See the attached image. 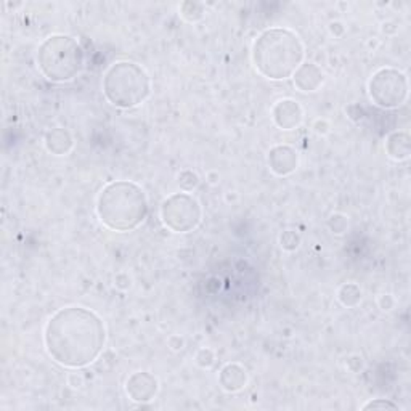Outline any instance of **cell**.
Masks as SVG:
<instances>
[{
  "label": "cell",
  "mask_w": 411,
  "mask_h": 411,
  "mask_svg": "<svg viewBox=\"0 0 411 411\" xmlns=\"http://www.w3.org/2000/svg\"><path fill=\"white\" fill-rule=\"evenodd\" d=\"M45 148H47L48 153L55 156H66L70 155L72 148H74V138L63 127H55L50 129V131L45 133L44 138Z\"/></svg>",
  "instance_id": "13"
},
{
  "label": "cell",
  "mask_w": 411,
  "mask_h": 411,
  "mask_svg": "<svg viewBox=\"0 0 411 411\" xmlns=\"http://www.w3.org/2000/svg\"><path fill=\"white\" fill-rule=\"evenodd\" d=\"M204 5L200 2H183L178 7V15L188 22H198L204 16Z\"/></svg>",
  "instance_id": "16"
},
{
  "label": "cell",
  "mask_w": 411,
  "mask_h": 411,
  "mask_svg": "<svg viewBox=\"0 0 411 411\" xmlns=\"http://www.w3.org/2000/svg\"><path fill=\"white\" fill-rule=\"evenodd\" d=\"M378 306L382 312H391L396 306V299H393L392 294H381L378 297Z\"/></svg>",
  "instance_id": "22"
},
{
  "label": "cell",
  "mask_w": 411,
  "mask_h": 411,
  "mask_svg": "<svg viewBox=\"0 0 411 411\" xmlns=\"http://www.w3.org/2000/svg\"><path fill=\"white\" fill-rule=\"evenodd\" d=\"M379 408H391V410H400L397 403L391 400H386V398H376V400H371L367 405H363V410H379Z\"/></svg>",
  "instance_id": "21"
},
{
  "label": "cell",
  "mask_w": 411,
  "mask_h": 411,
  "mask_svg": "<svg viewBox=\"0 0 411 411\" xmlns=\"http://www.w3.org/2000/svg\"><path fill=\"white\" fill-rule=\"evenodd\" d=\"M206 178H207V182H209L211 185H217L218 183V172H216V171H211V172H207V176H206Z\"/></svg>",
  "instance_id": "27"
},
{
  "label": "cell",
  "mask_w": 411,
  "mask_h": 411,
  "mask_svg": "<svg viewBox=\"0 0 411 411\" xmlns=\"http://www.w3.org/2000/svg\"><path fill=\"white\" fill-rule=\"evenodd\" d=\"M195 362H196V365H198V367L209 370V368H212V365L216 363V353H214V351L209 347H202V348H200L198 352H196Z\"/></svg>",
  "instance_id": "20"
},
{
  "label": "cell",
  "mask_w": 411,
  "mask_h": 411,
  "mask_svg": "<svg viewBox=\"0 0 411 411\" xmlns=\"http://www.w3.org/2000/svg\"><path fill=\"white\" fill-rule=\"evenodd\" d=\"M272 119L280 131H294L304 122V110L292 98L278 100L272 108Z\"/></svg>",
  "instance_id": "9"
},
{
  "label": "cell",
  "mask_w": 411,
  "mask_h": 411,
  "mask_svg": "<svg viewBox=\"0 0 411 411\" xmlns=\"http://www.w3.org/2000/svg\"><path fill=\"white\" fill-rule=\"evenodd\" d=\"M363 291L357 283H344L337 289V299L342 304V306L347 308L357 307L360 302H362Z\"/></svg>",
  "instance_id": "15"
},
{
  "label": "cell",
  "mask_w": 411,
  "mask_h": 411,
  "mask_svg": "<svg viewBox=\"0 0 411 411\" xmlns=\"http://www.w3.org/2000/svg\"><path fill=\"white\" fill-rule=\"evenodd\" d=\"M251 56L259 74L270 81H285L304 63L306 48L292 30L270 27L257 36Z\"/></svg>",
  "instance_id": "2"
},
{
  "label": "cell",
  "mask_w": 411,
  "mask_h": 411,
  "mask_svg": "<svg viewBox=\"0 0 411 411\" xmlns=\"http://www.w3.org/2000/svg\"><path fill=\"white\" fill-rule=\"evenodd\" d=\"M386 151L387 156L392 157L393 161H407L411 153L410 148V137L407 132H393L386 140Z\"/></svg>",
  "instance_id": "14"
},
{
  "label": "cell",
  "mask_w": 411,
  "mask_h": 411,
  "mask_svg": "<svg viewBox=\"0 0 411 411\" xmlns=\"http://www.w3.org/2000/svg\"><path fill=\"white\" fill-rule=\"evenodd\" d=\"M161 221L174 233H190L200 227L202 207L191 193H174L162 201Z\"/></svg>",
  "instance_id": "6"
},
{
  "label": "cell",
  "mask_w": 411,
  "mask_h": 411,
  "mask_svg": "<svg viewBox=\"0 0 411 411\" xmlns=\"http://www.w3.org/2000/svg\"><path fill=\"white\" fill-rule=\"evenodd\" d=\"M131 285H132V281L127 273H117L115 277V286L117 289L126 291V289L131 288Z\"/></svg>",
  "instance_id": "23"
},
{
  "label": "cell",
  "mask_w": 411,
  "mask_h": 411,
  "mask_svg": "<svg viewBox=\"0 0 411 411\" xmlns=\"http://www.w3.org/2000/svg\"><path fill=\"white\" fill-rule=\"evenodd\" d=\"M218 384L225 392H240L247 384L246 368L240 363H227L218 373Z\"/></svg>",
  "instance_id": "12"
},
{
  "label": "cell",
  "mask_w": 411,
  "mask_h": 411,
  "mask_svg": "<svg viewBox=\"0 0 411 411\" xmlns=\"http://www.w3.org/2000/svg\"><path fill=\"white\" fill-rule=\"evenodd\" d=\"M151 79L142 66L133 61H116L103 76V95L108 103L119 110L137 108L148 100Z\"/></svg>",
  "instance_id": "5"
},
{
  "label": "cell",
  "mask_w": 411,
  "mask_h": 411,
  "mask_svg": "<svg viewBox=\"0 0 411 411\" xmlns=\"http://www.w3.org/2000/svg\"><path fill=\"white\" fill-rule=\"evenodd\" d=\"M280 246L286 252H294L301 246V235L294 230H286L280 236Z\"/></svg>",
  "instance_id": "18"
},
{
  "label": "cell",
  "mask_w": 411,
  "mask_h": 411,
  "mask_svg": "<svg viewBox=\"0 0 411 411\" xmlns=\"http://www.w3.org/2000/svg\"><path fill=\"white\" fill-rule=\"evenodd\" d=\"M44 344L48 357L63 368H86L97 362L106 346L105 323L90 308L63 307L45 325Z\"/></svg>",
  "instance_id": "1"
},
{
  "label": "cell",
  "mask_w": 411,
  "mask_h": 411,
  "mask_svg": "<svg viewBox=\"0 0 411 411\" xmlns=\"http://www.w3.org/2000/svg\"><path fill=\"white\" fill-rule=\"evenodd\" d=\"M200 182L201 180L198 177V174L191 171V169H183V171L177 176L178 187H180V190L185 191V193H191V191L198 188Z\"/></svg>",
  "instance_id": "17"
},
{
  "label": "cell",
  "mask_w": 411,
  "mask_h": 411,
  "mask_svg": "<svg viewBox=\"0 0 411 411\" xmlns=\"http://www.w3.org/2000/svg\"><path fill=\"white\" fill-rule=\"evenodd\" d=\"M313 131L318 135H326L330 132V124L325 119H317L313 122Z\"/></svg>",
  "instance_id": "25"
},
{
  "label": "cell",
  "mask_w": 411,
  "mask_h": 411,
  "mask_svg": "<svg viewBox=\"0 0 411 411\" xmlns=\"http://www.w3.org/2000/svg\"><path fill=\"white\" fill-rule=\"evenodd\" d=\"M267 164L275 176L288 177L299 166V153L289 145H277L270 148Z\"/></svg>",
  "instance_id": "10"
},
{
  "label": "cell",
  "mask_w": 411,
  "mask_h": 411,
  "mask_svg": "<svg viewBox=\"0 0 411 411\" xmlns=\"http://www.w3.org/2000/svg\"><path fill=\"white\" fill-rule=\"evenodd\" d=\"M95 209L101 225L111 232H133L148 217V196L138 183L116 180L101 188Z\"/></svg>",
  "instance_id": "3"
},
{
  "label": "cell",
  "mask_w": 411,
  "mask_h": 411,
  "mask_svg": "<svg viewBox=\"0 0 411 411\" xmlns=\"http://www.w3.org/2000/svg\"><path fill=\"white\" fill-rule=\"evenodd\" d=\"M292 81H294V87L299 89L301 92H317L323 86L325 74L322 67H318L312 61H306L292 74Z\"/></svg>",
  "instance_id": "11"
},
{
  "label": "cell",
  "mask_w": 411,
  "mask_h": 411,
  "mask_svg": "<svg viewBox=\"0 0 411 411\" xmlns=\"http://www.w3.org/2000/svg\"><path fill=\"white\" fill-rule=\"evenodd\" d=\"M330 31H331V34H333V36L342 37V36H344V32H346V27H344V25H342L341 21H334V22H331V25H330Z\"/></svg>",
  "instance_id": "26"
},
{
  "label": "cell",
  "mask_w": 411,
  "mask_h": 411,
  "mask_svg": "<svg viewBox=\"0 0 411 411\" xmlns=\"http://www.w3.org/2000/svg\"><path fill=\"white\" fill-rule=\"evenodd\" d=\"M328 228L331 230V233L334 235H344L348 228V221L344 214H331V217L328 218Z\"/></svg>",
  "instance_id": "19"
},
{
  "label": "cell",
  "mask_w": 411,
  "mask_h": 411,
  "mask_svg": "<svg viewBox=\"0 0 411 411\" xmlns=\"http://www.w3.org/2000/svg\"><path fill=\"white\" fill-rule=\"evenodd\" d=\"M36 61L39 71L47 81L65 84L74 81L81 74L86 55L76 37L53 34L39 45Z\"/></svg>",
  "instance_id": "4"
},
{
  "label": "cell",
  "mask_w": 411,
  "mask_h": 411,
  "mask_svg": "<svg viewBox=\"0 0 411 411\" xmlns=\"http://www.w3.org/2000/svg\"><path fill=\"white\" fill-rule=\"evenodd\" d=\"M159 392V382L148 371H137L126 381V393L132 402L148 403Z\"/></svg>",
  "instance_id": "8"
},
{
  "label": "cell",
  "mask_w": 411,
  "mask_h": 411,
  "mask_svg": "<svg viewBox=\"0 0 411 411\" xmlns=\"http://www.w3.org/2000/svg\"><path fill=\"white\" fill-rule=\"evenodd\" d=\"M368 93L379 108H400L408 100V77L396 67H381L370 79Z\"/></svg>",
  "instance_id": "7"
},
{
  "label": "cell",
  "mask_w": 411,
  "mask_h": 411,
  "mask_svg": "<svg viewBox=\"0 0 411 411\" xmlns=\"http://www.w3.org/2000/svg\"><path fill=\"white\" fill-rule=\"evenodd\" d=\"M167 346L171 347L174 352H180V351H182V348L185 347V339H183L182 336L172 334V336L167 339Z\"/></svg>",
  "instance_id": "24"
}]
</instances>
